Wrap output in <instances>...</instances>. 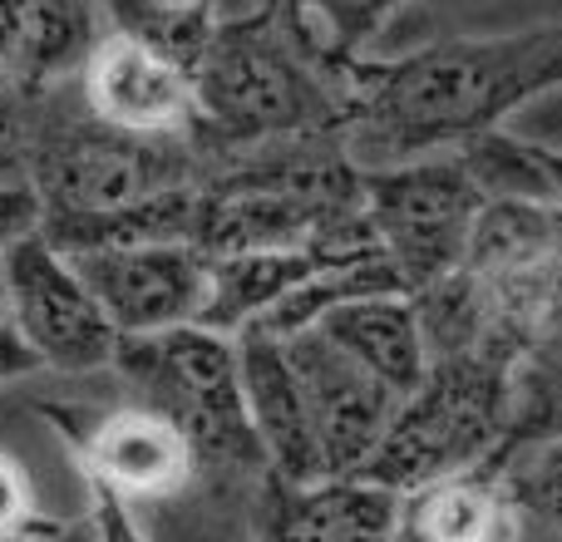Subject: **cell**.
Here are the masks:
<instances>
[{
	"mask_svg": "<svg viewBox=\"0 0 562 542\" xmlns=\"http://www.w3.org/2000/svg\"><path fill=\"white\" fill-rule=\"evenodd\" d=\"M360 168L454 154L504 128L528 99L562 89V25L524 35H459L395 59H350L336 79Z\"/></svg>",
	"mask_w": 562,
	"mask_h": 542,
	"instance_id": "cell-1",
	"label": "cell"
},
{
	"mask_svg": "<svg viewBox=\"0 0 562 542\" xmlns=\"http://www.w3.org/2000/svg\"><path fill=\"white\" fill-rule=\"evenodd\" d=\"M193 75V144L203 158L257 148L296 134H346V104L330 79L291 45L281 5L217 15Z\"/></svg>",
	"mask_w": 562,
	"mask_h": 542,
	"instance_id": "cell-2",
	"label": "cell"
},
{
	"mask_svg": "<svg viewBox=\"0 0 562 542\" xmlns=\"http://www.w3.org/2000/svg\"><path fill=\"white\" fill-rule=\"evenodd\" d=\"M109 370L124 380V389H134V405L154 409L183 434L198 484L257 488L272 478L247 415L237 336L198 320L154 336H119Z\"/></svg>",
	"mask_w": 562,
	"mask_h": 542,
	"instance_id": "cell-3",
	"label": "cell"
},
{
	"mask_svg": "<svg viewBox=\"0 0 562 542\" xmlns=\"http://www.w3.org/2000/svg\"><path fill=\"white\" fill-rule=\"evenodd\" d=\"M203 178L207 158L193 134H134L109 124L85 104L79 79L40 94L30 183L45 203V223L119 213Z\"/></svg>",
	"mask_w": 562,
	"mask_h": 542,
	"instance_id": "cell-4",
	"label": "cell"
},
{
	"mask_svg": "<svg viewBox=\"0 0 562 542\" xmlns=\"http://www.w3.org/2000/svg\"><path fill=\"white\" fill-rule=\"evenodd\" d=\"M514 370L518 360L488 350L429 360V375L400 399L385 439L356 478L405 498L439 478L488 468L514 425Z\"/></svg>",
	"mask_w": 562,
	"mask_h": 542,
	"instance_id": "cell-5",
	"label": "cell"
},
{
	"mask_svg": "<svg viewBox=\"0 0 562 542\" xmlns=\"http://www.w3.org/2000/svg\"><path fill=\"white\" fill-rule=\"evenodd\" d=\"M488 316V346L508 360L562 340V207L488 197L459 262Z\"/></svg>",
	"mask_w": 562,
	"mask_h": 542,
	"instance_id": "cell-6",
	"label": "cell"
},
{
	"mask_svg": "<svg viewBox=\"0 0 562 542\" xmlns=\"http://www.w3.org/2000/svg\"><path fill=\"white\" fill-rule=\"evenodd\" d=\"M484 203L488 197L464 173L459 154L366 168L370 233H375L380 252L390 257V267L400 271L409 296L459 271Z\"/></svg>",
	"mask_w": 562,
	"mask_h": 542,
	"instance_id": "cell-7",
	"label": "cell"
},
{
	"mask_svg": "<svg viewBox=\"0 0 562 542\" xmlns=\"http://www.w3.org/2000/svg\"><path fill=\"white\" fill-rule=\"evenodd\" d=\"M0 281H5L10 326L45 370L89 375V370L114 365L119 330L89 291V281L79 276L75 257L30 233L0 252Z\"/></svg>",
	"mask_w": 562,
	"mask_h": 542,
	"instance_id": "cell-8",
	"label": "cell"
},
{
	"mask_svg": "<svg viewBox=\"0 0 562 542\" xmlns=\"http://www.w3.org/2000/svg\"><path fill=\"white\" fill-rule=\"evenodd\" d=\"M281 340H286V355L296 365L301 389H306L326 478H356L380 449L405 395H395L360 360H350L321 326L291 330Z\"/></svg>",
	"mask_w": 562,
	"mask_h": 542,
	"instance_id": "cell-9",
	"label": "cell"
},
{
	"mask_svg": "<svg viewBox=\"0 0 562 542\" xmlns=\"http://www.w3.org/2000/svg\"><path fill=\"white\" fill-rule=\"evenodd\" d=\"M75 267L119 336H154V330L203 320L207 257L193 242H138L109 247V252H79Z\"/></svg>",
	"mask_w": 562,
	"mask_h": 542,
	"instance_id": "cell-10",
	"label": "cell"
},
{
	"mask_svg": "<svg viewBox=\"0 0 562 542\" xmlns=\"http://www.w3.org/2000/svg\"><path fill=\"white\" fill-rule=\"evenodd\" d=\"M79 94L99 118L134 134H188L198 114L183 59L124 30L99 35L94 55L79 69Z\"/></svg>",
	"mask_w": 562,
	"mask_h": 542,
	"instance_id": "cell-11",
	"label": "cell"
},
{
	"mask_svg": "<svg viewBox=\"0 0 562 542\" xmlns=\"http://www.w3.org/2000/svg\"><path fill=\"white\" fill-rule=\"evenodd\" d=\"M79 468L85 484L109 488L134 508L173 498L193 484V454L183 434L144 405H119L89 419L79 434Z\"/></svg>",
	"mask_w": 562,
	"mask_h": 542,
	"instance_id": "cell-12",
	"label": "cell"
},
{
	"mask_svg": "<svg viewBox=\"0 0 562 542\" xmlns=\"http://www.w3.org/2000/svg\"><path fill=\"white\" fill-rule=\"evenodd\" d=\"M237 355H243V395L252 429L262 439L267 468L277 484H321L326 464H321L316 425H311L306 389L296 380V365L286 355V340L262 326L237 330Z\"/></svg>",
	"mask_w": 562,
	"mask_h": 542,
	"instance_id": "cell-13",
	"label": "cell"
},
{
	"mask_svg": "<svg viewBox=\"0 0 562 542\" xmlns=\"http://www.w3.org/2000/svg\"><path fill=\"white\" fill-rule=\"evenodd\" d=\"M316 326L326 330L350 360H360L375 380H385L395 395H409V389L429 375L419 310H415V296H405V291L336 306L330 316H321Z\"/></svg>",
	"mask_w": 562,
	"mask_h": 542,
	"instance_id": "cell-14",
	"label": "cell"
},
{
	"mask_svg": "<svg viewBox=\"0 0 562 542\" xmlns=\"http://www.w3.org/2000/svg\"><path fill=\"white\" fill-rule=\"evenodd\" d=\"M518 508L494 474H454L400 498L395 542H518Z\"/></svg>",
	"mask_w": 562,
	"mask_h": 542,
	"instance_id": "cell-15",
	"label": "cell"
},
{
	"mask_svg": "<svg viewBox=\"0 0 562 542\" xmlns=\"http://www.w3.org/2000/svg\"><path fill=\"white\" fill-rule=\"evenodd\" d=\"M336 252H233L207 257V306L198 326H213L237 336L247 326H262L267 316Z\"/></svg>",
	"mask_w": 562,
	"mask_h": 542,
	"instance_id": "cell-16",
	"label": "cell"
},
{
	"mask_svg": "<svg viewBox=\"0 0 562 542\" xmlns=\"http://www.w3.org/2000/svg\"><path fill=\"white\" fill-rule=\"evenodd\" d=\"M400 5L405 0H281V30L321 75L336 79L350 59L366 55L370 39L385 35Z\"/></svg>",
	"mask_w": 562,
	"mask_h": 542,
	"instance_id": "cell-17",
	"label": "cell"
},
{
	"mask_svg": "<svg viewBox=\"0 0 562 542\" xmlns=\"http://www.w3.org/2000/svg\"><path fill=\"white\" fill-rule=\"evenodd\" d=\"M508 494L518 518H538L562 538V439H533L514 444L484 468Z\"/></svg>",
	"mask_w": 562,
	"mask_h": 542,
	"instance_id": "cell-18",
	"label": "cell"
},
{
	"mask_svg": "<svg viewBox=\"0 0 562 542\" xmlns=\"http://www.w3.org/2000/svg\"><path fill=\"white\" fill-rule=\"evenodd\" d=\"M533 439H562V340L528 350L514 370V425L504 449Z\"/></svg>",
	"mask_w": 562,
	"mask_h": 542,
	"instance_id": "cell-19",
	"label": "cell"
},
{
	"mask_svg": "<svg viewBox=\"0 0 562 542\" xmlns=\"http://www.w3.org/2000/svg\"><path fill=\"white\" fill-rule=\"evenodd\" d=\"M35 124H40V94L0 79V178H25L30 183Z\"/></svg>",
	"mask_w": 562,
	"mask_h": 542,
	"instance_id": "cell-20",
	"label": "cell"
},
{
	"mask_svg": "<svg viewBox=\"0 0 562 542\" xmlns=\"http://www.w3.org/2000/svg\"><path fill=\"white\" fill-rule=\"evenodd\" d=\"M158 504H168L173 513H168V523H164V538H154L144 528L154 542H252V513H247L243 523H223V518L203 513V498H198L193 484H188L183 494H173V498H158Z\"/></svg>",
	"mask_w": 562,
	"mask_h": 542,
	"instance_id": "cell-21",
	"label": "cell"
},
{
	"mask_svg": "<svg viewBox=\"0 0 562 542\" xmlns=\"http://www.w3.org/2000/svg\"><path fill=\"white\" fill-rule=\"evenodd\" d=\"M40 223H45V203H40L35 183H25V178H0V252H5L10 242H20V237L40 233Z\"/></svg>",
	"mask_w": 562,
	"mask_h": 542,
	"instance_id": "cell-22",
	"label": "cell"
},
{
	"mask_svg": "<svg viewBox=\"0 0 562 542\" xmlns=\"http://www.w3.org/2000/svg\"><path fill=\"white\" fill-rule=\"evenodd\" d=\"M89 488V518H94V533L99 542H154L144 533V523L134 518V504H124V498H114L109 488Z\"/></svg>",
	"mask_w": 562,
	"mask_h": 542,
	"instance_id": "cell-23",
	"label": "cell"
},
{
	"mask_svg": "<svg viewBox=\"0 0 562 542\" xmlns=\"http://www.w3.org/2000/svg\"><path fill=\"white\" fill-rule=\"evenodd\" d=\"M35 518V494H30V478L15 459L0 449V538L20 533V528Z\"/></svg>",
	"mask_w": 562,
	"mask_h": 542,
	"instance_id": "cell-24",
	"label": "cell"
},
{
	"mask_svg": "<svg viewBox=\"0 0 562 542\" xmlns=\"http://www.w3.org/2000/svg\"><path fill=\"white\" fill-rule=\"evenodd\" d=\"M30 35V0H0V79L15 84L20 55H25Z\"/></svg>",
	"mask_w": 562,
	"mask_h": 542,
	"instance_id": "cell-25",
	"label": "cell"
},
{
	"mask_svg": "<svg viewBox=\"0 0 562 542\" xmlns=\"http://www.w3.org/2000/svg\"><path fill=\"white\" fill-rule=\"evenodd\" d=\"M30 370H45L35 360V350L20 340V330L10 326V310H5V281H0V385H10V380L30 375Z\"/></svg>",
	"mask_w": 562,
	"mask_h": 542,
	"instance_id": "cell-26",
	"label": "cell"
},
{
	"mask_svg": "<svg viewBox=\"0 0 562 542\" xmlns=\"http://www.w3.org/2000/svg\"><path fill=\"white\" fill-rule=\"evenodd\" d=\"M0 542H99L94 533V518H79V523H55V518H30L20 533H10V538H0Z\"/></svg>",
	"mask_w": 562,
	"mask_h": 542,
	"instance_id": "cell-27",
	"label": "cell"
},
{
	"mask_svg": "<svg viewBox=\"0 0 562 542\" xmlns=\"http://www.w3.org/2000/svg\"><path fill=\"white\" fill-rule=\"evenodd\" d=\"M533 163L548 183V203L562 207V148H548V144H533Z\"/></svg>",
	"mask_w": 562,
	"mask_h": 542,
	"instance_id": "cell-28",
	"label": "cell"
}]
</instances>
